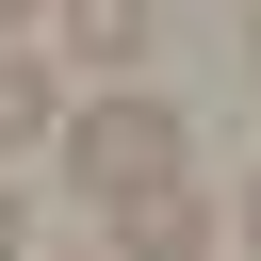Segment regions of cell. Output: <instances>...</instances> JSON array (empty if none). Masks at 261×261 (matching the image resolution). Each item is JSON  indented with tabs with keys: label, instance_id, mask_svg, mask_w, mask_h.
Instances as JSON below:
<instances>
[{
	"label": "cell",
	"instance_id": "cell-1",
	"mask_svg": "<svg viewBox=\"0 0 261 261\" xmlns=\"http://www.w3.org/2000/svg\"><path fill=\"white\" fill-rule=\"evenodd\" d=\"M49 147H65V179H82L98 212H130V196H163V179L196 163V130H179V98H147V82H114V98H82V114L49 130Z\"/></svg>",
	"mask_w": 261,
	"mask_h": 261
},
{
	"label": "cell",
	"instance_id": "cell-2",
	"mask_svg": "<svg viewBox=\"0 0 261 261\" xmlns=\"http://www.w3.org/2000/svg\"><path fill=\"white\" fill-rule=\"evenodd\" d=\"M98 261H212V196H196V179H163V196H130Z\"/></svg>",
	"mask_w": 261,
	"mask_h": 261
},
{
	"label": "cell",
	"instance_id": "cell-3",
	"mask_svg": "<svg viewBox=\"0 0 261 261\" xmlns=\"http://www.w3.org/2000/svg\"><path fill=\"white\" fill-rule=\"evenodd\" d=\"M49 16H65V49H82L98 82H130V65L163 49V0H49Z\"/></svg>",
	"mask_w": 261,
	"mask_h": 261
},
{
	"label": "cell",
	"instance_id": "cell-4",
	"mask_svg": "<svg viewBox=\"0 0 261 261\" xmlns=\"http://www.w3.org/2000/svg\"><path fill=\"white\" fill-rule=\"evenodd\" d=\"M49 130H65L49 65H33V49H0V163H16V147H49Z\"/></svg>",
	"mask_w": 261,
	"mask_h": 261
},
{
	"label": "cell",
	"instance_id": "cell-5",
	"mask_svg": "<svg viewBox=\"0 0 261 261\" xmlns=\"http://www.w3.org/2000/svg\"><path fill=\"white\" fill-rule=\"evenodd\" d=\"M0 261H33V245H16V179H0Z\"/></svg>",
	"mask_w": 261,
	"mask_h": 261
},
{
	"label": "cell",
	"instance_id": "cell-6",
	"mask_svg": "<svg viewBox=\"0 0 261 261\" xmlns=\"http://www.w3.org/2000/svg\"><path fill=\"white\" fill-rule=\"evenodd\" d=\"M245 261H261V179H245Z\"/></svg>",
	"mask_w": 261,
	"mask_h": 261
},
{
	"label": "cell",
	"instance_id": "cell-7",
	"mask_svg": "<svg viewBox=\"0 0 261 261\" xmlns=\"http://www.w3.org/2000/svg\"><path fill=\"white\" fill-rule=\"evenodd\" d=\"M245 82H261V16H245Z\"/></svg>",
	"mask_w": 261,
	"mask_h": 261
},
{
	"label": "cell",
	"instance_id": "cell-8",
	"mask_svg": "<svg viewBox=\"0 0 261 261\" xmlns=\"http://www.w3.org/2000/svg\"><path fill=\"white\" fill-rule=\"evenodd\" d=\"M16 16H49V0H0V33H16Z\"/></svg>",
	"mask_w": 261,
	"mask_h": 261
},
{
	"label": "cell",
	"instance_id": "cell-9",
	"mask_svg": "<svg viewBox=\"0 0 261 261\" xmlns=\"http://www.w3.org/2000/svg\"><path fill=\"white\" fill-rule=\"evenodd\" d=\"M82 261H98V245H82Z\"/></svg>",
	"mask_w": 261,
	"mask_h": 261
}]
</instances>
